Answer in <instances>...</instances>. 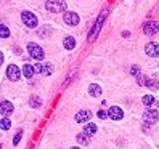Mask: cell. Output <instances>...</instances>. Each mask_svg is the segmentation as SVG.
I'll return each mask as SVG.
<instances>
[{"instance_id": "cell-1", "label": "cell", "mask_w": 159, "mask_h": 149, "mask_svg": "<svg viewBox=\"0 0 159 149\" xmlns=\"http://www.w3.org/2000/svg\"><path fill=\"white\" fill-rule=\"evenodd\" d=\"M66 7L68 5L64 0H47V3H45V8L50 13H61L66 10Z\"/></svg>"}, {"instance_id": "cell-2", "label": "cell", "mask_w": 159, "mask_h": 149, "mask_svg": "<svg viewBox=\"0 0 159 149\" xmlns=\"http://www.w3.org/2000/svg\"><path fill=\"white\" fill-rule=\"evenodd\" d=\"M27 51H29L31 58H34V59H37V61L43 59V56H45L42 46H39L37 43H29V45H27Z\"/></svg>"}, {"instance_id": "cell-3", "label": "cell", "mask_w": 159, "mask_h": 149, "mask_svg": "<svg viewBox=\"0 0 159 149\" xmlns=\"http://www.w3.org/2000/svg\"><path fill=\"white\" fill-rule=\"evenodd\" d=\"M21 20H23L24 26H27V27H37V16L31 11H24L21 15Z\"/></svg>"}, {"instance_id": "cell-4", "label": "cell", "mask_w": 159, "mask_h": 149, "mask_svg": "<svg viewBox=\"0 0 159 149\" xmlns=\"http://www.w3.org/2000/svg\"><path fill=\"white\" fill-rule=\"evenodd\" d=\"M145 51H146V55H148L149 58H157L159 56V43H156V42L146 43Z\"/></svg>"}, {"instance_id": "cell-5", "label": "cell", "mask_w": 159, "mask_h": 149, "mask_svg": "<svg viewBox=\"0 0 159 149\" xmlns=\"http://www.w3.org/2000/svg\"><path fill=\"white\" fill-rule=\"evenodd\" d=\"M7 77L10 80H13V82H16V80H20L21 72H20V69H18L15 64H10V66L7 68Z\"/></svg>"}, {"instance_id": "cell-6", "label": "cell", "mask_w": 159, "mask_h": 149, "mask_svg": "<svg viewBox=\"0 0 159 149\" xmlns=\"http://www.w3.org/2000/svg\"><path fill=\"white\" fill-rule=\"evenodd\" d=\"M143 120H145L146 124H156L157 120H159V114H157V111H153V109L145 111V114H143Z\"/></svg>"}, {"instance_id": "cell-7", "label": "cell", "mask_w": 159, "mask_h": 149, "mask_svg": "<svg viewBox=\"0 0 159 149\" xmlns=\"http://www.w3.org/2000/svg\"><path fill=\"white\" fill-rule=\"evenodd\" d=\"M79 15L74 13V11H66L64 13V23H66L68 26H77L79 24Z\"/></svg>"}, {"instance_id": "cell-8", "label": "cell", "mask_w": 159, "mask_h": 149, "mask_svg": "<svg viewBox=\"0 0 159 149\" xmlns=\"http://www.w3.org/2000/svg\"><path fill=\"white\" fill-rule=\"evenodd\" d=\"M106 15H108V11L105 10V11L101 13V16H100L98 20H97L95 29H93V31H92V34H90V40H95V37L98 35V31H100V27H101V24H103V20H105V18H106Z\"/></svg>"}, {"instance_id": "cell-9", "label": "cell", "mask_w": 159, "mask_h": 149, "mask_svg": "<svg viewBox=\"0 0 159 149\" xmlns=\"http://www.w3.org/2000/svg\"><path fill=\"white\" fill-rule=\"evenodd\" d=\"M157 31H159V23H156V21L146 23V24L143 26V32H145L146 35H153V34H156Z\"/></svg>"}, {"instance_id": "cell-10", "label": "cell", "mask_w": 159, "mask_h": 149, "mask_svg": "<svg viewBox=\"0 0 159 149\" xmlns=\"http://www.w3.org/2000/svg\"><path fill=\"white\" fill-rule=\"evenodd\" d=\"M108 116L113 119V120H120L124 117V112H122V109L117 107V106H113V107H109L108 111Z\"/></svg>"}, {"instance_id": "cell-11", "label": "cell", "mask_w": 159, "mask_h": 149, "mask_svg": "<svg viewBox=\"0 0 159 149\" xmlns=\"http://www.w3.org/2000/svg\"><path fill=\"white\" fill-rule=\"evenodd\" d=\"M90 119H92V112H90V111H79V112L76 114V122H79V124L89 122Z\"/></svg>"}, {"instance_id": "cell-12", "label": "cell", "mask_w": 159, "mask_h": 149, "mask_svg": "<svg viewBox=\"0 0 159 149\" xmlns=\"http://www.w3.org/2000/svg\"><path fill=\"white\" fill-rule=\"evenodd\" d=\"M0 112H2V116H10L13 112V104L10 101H2L0 103Z\"/></svg>"}, {"instance_id": "cell-13", "label": "cell", "mask_w": 159, "mask_h": 149, "mask_svg": "<svg viewBox=\"0 0 159 149\" xmlns=\"http://www.w3.org/2000/svg\"><path fill=\"white\" fill-rule=\"evenodd\" d=\"M101 87L100 85H97V83H92V85L89 87V95H92V96H95V98H98V96H101Z\"/></svg>"}, {"instance_id": "cell-14", "label": "cell", "mask_w": 159, "mask_h": 149, "mask_svg": "<svg viewBox=\"0 0 159 149\" xmlns=\"http://www.w3.org/2000/svg\"><path fill=\"white\" fill-rule=\"evenodd\" d=\"M63 45H64V48L66 50H72L74 46H76V39H74V37H66V39L63 40Z\"/></svg>"}, {"instance_id": "cell-15", "label": "cell", "mask_w": 159, "mask_h": 149, "mask_svg": "<svg viewBox=\"0 0 159 149\" xmlns=\"http://www.w3.org/2000/svg\"><path fill=\"white\" fill-rule=\"evenodd\" d=\"M142 103H143L145 106H156V104H157L156 99H154V96H151V95H145V96L142 98Z\"/></svg>"}, {"instance_id": "cell-16", "label": "cell", "mask_w": 159, "mask_h": 149, "mask_svg": "<svg viewBox=\"0 0 159 149\" xmlns=\"http://www.w3.org/2000/svg\"><path fill=\"white\" fill-rule=\"evenodd\" d=\"M34 66H31V64H24V68H23V74H24V77H32L34 76Z\"/></svg>"}, {"instance_id": "cell-17", "label": "cell", "mask_w": 159, "mask_h": 149, "mask_svg": "<svg viewBox=\"0 0 159 149\" xmlns=\"http://www.w3.org/2000/svg\"><path fill=\"white\" fill-rule=\"evenodd\" d=\"M97 125L95 124H87L85 127H84V133H87V135H93V133H97Z\"/></svg>"}, {"instance_id": "cell-18", "label": "cell", "mask_w": 159, "mask_h": 149, "mask_svg": "<svg viewBox=\"0 0 159 149\" xmlns=\"http://www.w3.org/2000/svg\"><path fill=\"white\" fill-rule=\"evenodd\" d=\"M77 141L80 144H89L90 143V136L87 133H80V135H77Z\"/></svg>"}, {"instance_id": "cell-19", "label": "cell", "mask_w": 159, "mask_h": 149, "mask_svg": "<svg viewBox=\"0 0 159 149\" xmlns=\"http://www.w3.org/2000/svg\"><path fill=\"white\" fill-rule=\"evenodd\" d=\"M11 127V120L8 119V117H3L2 120H0V128H3V130H8Z\"/></svg>"}, {"instance_id": "cell-20", "label": "cell", "mask_w": 159, "mask_h": 149, "mask_svg": "<svg viewBox=\"0 0 159 149\" xmlns=\"http://www.w3.org/2000/svg\"><path fill=\"white\" fill-rule=\"evenodd\" d=\"M146 87L151 88V90H157V88H159V82H157L156 79H149V80L146 82Z\"/></svg>"}, {"instance_id": "cell-21", "label": "cell", "mask_w": 159, "mask_h": 149, "mask_svg": "<svg viewBox=\"0 0 159 149\" xmlns=\"http://www.w3.org/2000/svg\"><path fill=\"white\" fill-rule=\"evenodd\" d=\"M8 35H10V29H8L7 26L0 24V37H2V39H7Z\"/></svg>"}, {"instance_id": "cell-22", "label": "cell", "mask_w": 159, "mask_h": 149, "mask_svg": "<svg viewBox=\"0 0 159 149\" xmlns=\"http://www.w3.org/2000/svg\"><path fill=\"white\" fill-rule=\"evenodd\" d=\"M52 72H53L52 64H42V74H45V76H50Z\"/></svg>"}, {"instance_id": "cell-23", "label": "cell", "mask_w": 159, "mask_h": 149, "mask_svg": "<svg viewBox=\"0 0 159 149\" xmlns=\"http://www.w3.org/2000/svg\"><path fill=\"white\" fill-rule=\"evenodd\" d=\"M146 77L145 76H140V74H138V76H137V83H138V85H146Z\"/></svg>"}, {"instance_id": "cell-24", "label": "cell", "mask_w": 159, "mask_h": 149, "mask_svg": "<svg viewBox=\"0 0 159 149\" xmlns=\"http://www.w3.org/2000/svg\"><path fill=\"white\" fill-rule=\"evenodd\" d=\"M31 106H32V107H39V106H40V99H39V98H32V99H31Z\"/></svg>"}, {"instance_id": "cell-25", "label": "cell", "mask_w": 159, "mask_h": 149, "mask_svg": "<svg viewBox=\"0 0 159 149\" xmlns=\"http://www.w3.org/2000/svg\"><path fill=\"white\" fill-rule=\"evenodd\" d=\"M21 135H23V132H20V133H18L16 136H15V139H13V144L16 146L18 143H20V139H21Z\"/></svg>"}, {"instance_id": "cell-26", "label": "cell", "mask_w": 159, "mask_h": 149, "mask_svg": "<svg viewBox=\"0 0 159 149\" xmlns=\"http://www.w3.org/2000/svg\"><path fill=\"white\" fill-rule=\"evenodd\" d=\"M97 116H98V117H100L101 120H103V119H106V117H108V114L105 112V111H101V109L98 111V114H97Z\"/></svg>"}, {"instance_id": "cell-27", "label": "cell", "mask_w": 159, "mask_h": 149, "mask_svg": "<svg viewBox=\"0 0 159 149\" xmlns=\"http://www.w3.org/2000/svg\"><path fill=\"white\" fill-rule=\"evenodd\" d=\"M2 63H3V53L0 51V66H2Z\"/></svg>"}, {"instance_id": "cell-28", "label": "cell", "mask_w": 159, "mask_h": 149, "mask_svg": "<svg viewBox=\"0 0 159 149\" xmlns=\"http://www.w3.org/2000/svg\"><path fill=\"white\" fill-rule=\"evenodd\" d=\"M71 149H79V147H71Z\"/></svg>"}]
</instances>
